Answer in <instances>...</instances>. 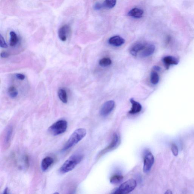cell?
I'll use <instances>...</instances> for the list:
<instances>
[{"instance_id": "cell-1", "label": "cell", "mask_w": 194, "mask_h": 194, "mask_svg": "<svg viewBox=\"0 0 194 194\" xmlns=\"http://www.w3.org/2000/svg\"><path fill=\"white\" fill-rule=\"evenodd\" d=\"M83 156L79 154L72 155L67 160L60 168L59 172L60 174H64L70 172L76 167L82 160Z\"/></svg>"}, {"instance_id": "cell-2", "label": "cell", "mask_w": 194, "mask_h": 194, "mask_svg": "<svg viewBox=\"0 0 194 194\" xmlns=\"http://www.w3.org/2000/svg\"><path fill=\"white\" fill-rule=\"evenodd\" d=\"M86 134V130L84 128H79L76 130L70 137L63 148L62 150H67L72 147L76 145L85 137Z\"/></svg>"}, {"instance_id": "cell-3", "label": "cell", "mask_w": 194, "mask_h": 194, "mask_svg": "<svg viewBox=\"0 0 194 194\" xmlns=\"http://www.w3.org/2000/svg\"><path fill=\"white\" fill-rule=\"evenodd\" d=\"M67 128V122L65 120H60L49 127L48 131L53 136H57L64 133Z\"/></svg>"}, {"instance_id": "cell-4", "label": "cell", "mask_w": 194, "mask_h": 194, "mask_svg": "<svg viewBox=\"0 0 194 194\" xmlns=\"http://www.w3.org/2000/svg\"><path fill=\"white\" fill-rule=\"evenodd\" d=\"M137 185L136 180L133 179H130L121 184L118 188L115 189L112 193L114 194H128L134 190Z\"/></svg>"}, {"instance_id": "cell-5", "label": "cell", "mask_w": 194, "mask_h": 194, "mask_svg": "<svg viewBox=\"0 0 194 194\" xmlns=\"http://www.w3.org/2000/svg\"><path fill=\"white\" fill-rule=\"evenodd\" d=\"M154 162V156L150 151H147L145 155L143 172L148 173L151 170Z\"/></svg>"}, {"instance_id": "cell-6", "label": "cell", "mask_w": 194, "mask_h": 194, "mask_svg": "<svg viewBox=\"0 0 194 194\" xmlns=\"http://www.w3.org/2000/svg\"><path fill=\"white\" fill-rule=\"evenodd\" d=\"M120 142V136L117 133H114L113 134L111 142L106 148H105V149L103 150L101 152H100L101 155L104 154V153H105L107 152L113 150L115 149L119 145Z\"/></svg>"}, {"instance_id": "cell-7", "label": "cell", "mask_w": 194, "mask_h": 194, "mask_svg": "<svg viewBox=\"0 0 194 194\" xmlns=\"http://www.w3.org/2000/svg\"><path fill=\"white\" fill-rule=\"evenodd\" d=\"M115 105V102L113 101H109L105 102L101 109V115L102 117L107 116L113 110Z\"/></svg>"}, {"instance_id": "cell-8", "label": "cell", "mask_w": 194, "mask_h": 194, "mask_svg": "<svg viewBox=\"0 0 194 194\" xmlns=\"http://www.w3.org/2000/svg\"><path fill=\"white\" fill-rule=\"evenodd\" d=\"M70 27L69 26L65 24L60 28L58 31V36L60 40L65 42L70 33Z\"/></svg>"}, {"instance_id": "cell-9", "label": "cell", "mask_w": 194, "mask_h": 194, "mask_svg": "<svg viewBox=\"0 0 194 194\" xmlns=\"http://www.w3.org/2000/svg\"><path fill=\"white\" fill-rule=\"evenodd\" d=\"M54 162V160L50 156H46L44 158L41 163V168L43 172H45Z\"/></svg>"}, {"instance_id": "cell-10", "label": "cell", "mask_w": 194, "mask_h": 194, "mask_svg": "<svg viewBox=\"0 0 194 194\" xmlns=\"http://www.w3.org/2000/svg\"><path fill=\"white\" fill-rule=\"evenodd\" d=\"M155 50V46L153 45H148L146 46L142 50L141 53V56L142 57H146L150 56L154 53Z\"/></svg>"}, {"instance_id": "cell-11", "label": "cell", "mask_w": 194, "mask_h": 194, "mask_svg": "<svg viewBox=\"0 0 194 194\" xmlns=\"http://www.w3.org/2000/svg\"><path fill=\"white\" fill-rule=\"evenodd\" d=\"M110 45L115 46H120L124 44L125 40L119 36H115L111 37L109 40Z\"/></svg>"}, {"instance_id": "cell-12", "label": "cell", "mask_w": 194, "mask_h": 194, "mask_svg": "<svg viewBox=\"0 0 194 194\" xmlns=\"http://www.w3.org/2000/svg\"><path fill=\"white\" fill-rule=\"evenodd\" d=\"M163 61L166 68H168L170 65H177L179 62L176 58L172 56L164 57L163 59Z\"/></svg>"}, {"instance_id": "cell-13", "label": "cell", "mask_w": 194, "mask_h": 194, "mask_svg": "<svg viewBox=\"0 0 194 194\" xmlns=\"http://www.w3.org/2000/svg\"><path fill=\"white\" fill-rule=\"evenodd\" d=\"M130 102L132 104L131 110L129 113L135 114L139 113L142 110V106L139 102L136 101L133 98L130 99Z\"/></svg>"}, {"instance_id": "cell-14", "label": "cell", "mask_w": 194, "mask_h": 194, "mask_svg": "<svg viewBox=\"0 0 194 194\" xmlns=\"http://www.w3.org/2000/svg\"><path fill=\"white\" fill-rule=\"evenodd\" d=\"M144 14V11L138 8H134L128 12V15L136 18H140L142 17Z\"/></svg>"}, {"instance_id": "cell-15", "label": "cell", "mask_w": 194, "mask_h": 194, "mask_svg": "<svg viewBox=\"0 0 194 194\" xmlns=\"http://www.w3.org/2000/svg\"><path fill=\"white\" fill-rule=\"evenodd\" d=\"M146 45L141 43H138L133 46L130 50V53L133 56H136L139 52L142 50Z\"/></svg>"}, {"instance_id": "cell-16", "label": "cell", "mask_w": 194, "mask_h": 194, "mask_svg": "<svg viewBox=\"0 0 194 194\" xmlns=\"http://www.w3.org/2000/svg\"><path fill=\"white\" fill-rule=\"evenodd\" d=\"M13 133V128L12 127L10 126L6 129L5 135L4 137V141L6 145H9L10 143L11 136H12Z\"/></svg>"}, {"instance_id": "cell-17", "label": "cell", "mask_w": 194, "mask_h": 194, "mask_svg": "<svg viewBox=\"0 0 194 194\" xmlns=\"http://www.w3.org/2000/svg\"><path fill=\"white\" fill-rule=\"evenodd\" d=\"M58 97L60 100L63 103L66 104L68 102V95L66 91L64 89H60L58 91Z\"/></svg>"}, {"instance_id": "cell-18", "label": "cell", "mask_w": 194, "mask_h": 194, "mask_svg": "<svg viewBox=\"0 0 194 194\" xmlns=\"http://www.w3.org/2000/svg\"><path fill=\"white\" fill-rule=\"evenodd\" d=\"M117 0H105L102 4L103 8L107 9L113 8L116 4Z\"/></svg>"}, {"instance_id": "cell-19", "label": "cell", "mask_w": 194, "mask_h": 194, "mask_svg": "<svg viewBox=\"0 0 194 194\" xmlns=\"http://www.w3.org/2000/svg\"><path fill=\"white\" fill-rule=\"evenodd\" d=\"M10 45L11 46H15L18 41V38L17 35L14 31H11L10 33Z\"/></svg>"}, {"instance_id": "cell-20", "label": "cell", "mask_w": 194, "mask_h": 194, "mask_svg": "<svg viewBox=\"0 0 194 194\" xmlns=\"http://www.w3.org/2000/svg\"><path fill=\"white\" fill-rule=\"evenodd\" d=\"M123 179V176L120 174H115L111 177L110 182L111 183L113 184H118L121 182Z\"/></svg>"}, {"instance_id": "cell-21", "label": "cell", "mask_w": 194, "mask_h": 194, "mask_svg": "<svg viewBox=\"0 0 194 194\" xmlns=\"http://www.w3.org/2000/svg\"><path fill=\"white\" fill-rule=\"evenodd\" d=\"M150 79L152 84L154 85L157 84L159 82V76L157 72L152 71L151 73Z\"/></svg>"}, {"instance_id": "cell-22", "label": "cell", "mask_w": 194, "mask_h": 194, "mask_svg": "<svg viewBox=\"0 0 194 194\" xmlns=\"http://www.w3.org/2000/svg\"><path fill=\"white\" fill-rule=\"evenodd\" d=\"M112 60L109 58H104L101 59L99 61V64L101 66L107 67L111 65Z\"/></svg>"}, {"instance_id": "cell-23", "label": "cell", "mask_w": 194, "mask_h": 194, "mask_svg": "<svg viewBox=\"0 0 194 194\" xmlns=\"http://www.w3.org/2000/svg\"><path fill=\"white\" fill-rule=\"evenodd\" d=\"M9 95L11 97L15 98L17 97L18 94L17 89L14 86H11L8 89Z\"/></svg>"}, {"instance_id": "cell-24", "label": "cell", "mask_w": 194, "mask_h": 194, "mask_svg": "<svg viewBox=\"0 0 194 194\" xmlns=\"http://www.w3.org/2000/svg\"><path fill=\"white\" fill-rule=\"evenodd\" d=\"M0 46L2 48H7L8 47V45L6 43L4 37L1 35H0Z\"/></svg>"}, {"instance_id": "cell-25", "label": "cell", "mask_w": 194, "mask_h": 194, "mask_svg": "<svg viewBox=\"0 0 194 194\" xmlns=\"http://www.w3.org/2000/svg\"><path fill=\"white\" fill-rule=\"evenodd\" d=\"M171 149L174 156H177L178 154V149L175 144H172L171 146Z\"/></svg>"}, {"instance_id": "cell-26", "label": "cell", "mask_w": 194, "mask_h": 194, "mask_svg": "<svg viewBox=\"0 0 194 194\" xmlns=\"http://www.w3.org/2000/svg\"><path fill=\"white\" fill-rule=\"evenodd\" d=\"M102 8V4H101L100 3H97L94 6V9L96 10H99L101 9Z\"/></svg>"}, {"instance_id": "cell-27", "label": "cell", "mask_w": 194, "mask_h": 194, "mask_svg": "<svg viewBox=\"0 0 194 194\" xmlns=\"http://www.w3.org/2000/svg\"><path fill=\"white\" fill-rule=\"evenodd\" d=\"M1 56L2 58H6L9 57V54L7 52L3 51L1 53Z\"/></svg>"}, {"instance_id": "cell-28", "label": "cell", "mask_w": 194, "mask_h": 194, "mask_svg": "<svg viewBox=\"0 0 194 194\" xmlns=\"http://www.w3.org/2000/svg\"><path fill=\"white\" fill-rule=\"evenodd\" d=\"M16 77L18 79L21 80H23L25 78V76H24V74H16Z\"/></svg>"}, {"instance_id": "cell-29", "label": "cell", "mask_w": 194, "mask_h": 194, "mask_svg": "<svg viewBox=\"0 0 194 194\" xmlns=\"http://www.w3.org/2000/svg\"><path fill=\"white\" fill-rule=\"evenodd\" d=\"M153 69H154L155 71H160L161 68L159 66H154V68H153Z\"/></svg>"}, {"instance_id": "cell-30", "label": "cell", "mask_w": 194, "mask_h": 194, "mask_svg": "<svg viewBox=\"0 0 194 194\" xmlns=\"http://www.w3.org/2000/svg\"><path fill=\"white\" fill-rule=\"evenodd\" d=\"M8 188H7V187H6V188L5 189V190H4V192H3V193L4 194H7L8 193Z\"/></svg>"}, {"instance_id": "cell-31", "label": "cell", "mask_w": 194, "mask_h": 194, "mask_svg": "<svg viewBox=\"0 0 194 194\" xmlns=\"http://www.w3.org/2000/svg\"><path fill=\"white\" fill-rule=\"evenodd\" d=\"M165 194H172V191H171L170 190H168L167 192H166V193H165Z\"/></svg>"}, {"instance_id": "cell-32", "label": "cell", "mask_w": 194, "mask_h": 194, "mask_svg": "<svg viewBox=\"0 0 194 194\" xmlns=\"http://www.w3.org/2000/svg\"><path fill=\"white\" fill-rule=\"evenodd\" d=\"M54 194H59V193H55Z\"/></svg>"}]
</instances>
